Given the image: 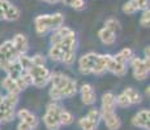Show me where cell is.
Instances as JSON below:
<instances>
[{
	"instance_id": "cell-1",
	"label": "cell",
	"mask_w": 150,
	"mask_h": 130,
	"mask_svg": "<svg viewBox=\"0 0 150 130\" xmlns=\"http://www.w3.org/2000/svg\"><path fill=\"white\" fill-rule=\"evenodd\" d=\"M76 44H77L76 34H74V31H72L64 39H62L60 42L51 46L50 51H48V56L54 61H63L64 64L71 65L74 61Z\"/></svg>"
},
{
	"instance_id": "cell-2",
	"label": "cell",
	"mask_w": 150,
	"mask_h": 130,
	"mask_svg": "<svg viewBox=\"0 0 150 130\" xmlns=\"http://www.w3.org/2000/svg\"><path fill=\"white\" fill-rule=\"evenodd\" d=\"M79 69L82 74H97L100 76L106 72V55L89 52L79 60Z\"/></svg>"
},
{
	"instance_id": "cell-3",
	"label": "cell",
	"mask_w": 150,
	"mask_h": 130,
	"mask_svg": "<svg viewBox=\"0 0 150 130\" xmlns=\"http://www.w3.org/2000/svg\"><path fill=\"white\" fill-rule=\"evenodd\" d=\"M52 86L56 90H59V92L62 94V98H72L76 95L77 92V83L76 81L71 79L68 76L63 73H51V78H50Z\"/></svg>"
},
{
	"instance_id": "cell-4",
	"label": "cell",
	"mask_w": 150,
	"mask_h": 130,
	"mask_svg": "<svg viewBox=\"0 0 150 130\" xmlns=\"http://www.w3.org/2000/svg\"><path fill=\"white\" fill-rule=\"evenodd\" d=\"M63 24H64V16L62 13L41 14V16L35 17V20H34L35 30L39 35L47 33L48 30H55V29L63 26Z\"/></svg>"
},
{
	"instance_id": "cell-5",
	"label": "cell",
	"mask_w": 150,
	"mask_h": 130,
	"mask_svg": "<svg viewBox=\"0 0 150 130\" xmlns=\"http://www.w3.org/2000/svg\"><path fill=\"white\" fill-rule=\"evenodd\" d=\"M62 107L57 103H50L47 105L46 113L43 116V122H45L46 128L48 130H59L62 124H60V112H62Z\"/></svg>"
},
{
	"instance_id": "cell-6",
	"label": "cell",
	"mask_w": 150,
	"mask_h": 130,
	"mask_svg": "<svg viewBox=\"0 0 150 130\" xmlns=\"http://www.w3.org/2000/svg\"><path fill=\"white\" fill-rule=\"evenodd\" d=\"M28 73L31 78V85L35 87H43L50 82L51 72L45 65H31Z\"/></svg>"
},
{
	"instance_id": "cell-7",
	"label": "cell",
	"mask_w": 150,
	"mask_h": 130,
	"mask_svg": "<svg viewBox=\"0 0 150 130\" xmlns=\"http://www.w3.org/2000/svg\"><path fill=\"white\" fill-rule=\"evenodd\" d=\"M131 66L133 69V76L138 81H144L145 78H148L149 76V68H150V63H149V57H132L129 60Z\"/></svg>"
},
{
	"instance_id": "cell-8",
	"label": "cell",
	"mask_w": 150,
	"mask_h": 130,
	"mask_svg": "<svg viewBox=\"0 0 150 130\" xmlns=\"http://www.w3.org/2000/svg\"><path fill=\"white\" fill-rule=\"evenodd\" d=\"M0 11L3 12L4 20H7V21H16L21 16L18 8L8 0H0Z\"/></svg>"
},
{
	"instance_id": "cell-9",
	"label": "cell",
	"mask_w": 150,
	"mask_h": 130,
	"mask_svg": "<svg viewBox=\"0 0 150 130\" xmlns=\"http://www.w3.org/2000/svg\"><path fill=\"white\" fill-rule=\"evenodd\" d=\"M106 70L114 73L115 76L122 77L127 73V64H122V63L116 61L111 55H106Z\"/></svg>"
},
{
	"instance_id": "cell-10",
	"label": "cell",
	"mask_w": 150,
	"mask_h": 130,
	"mask_svg": "<svg viewBox=\"0 0 150 130\" xmlns=\"http://www.w3.org/2000/svg\"><path fill=\"white\" fill-rule=\"evenodd\" d=\"M116 104H115V95L111 92H106L102 96V107H100V116L108 113H114Z\"/></svg>"
},
{
	"instance_id": "cell-11",
	"label": "cell",
	"mask_w": 150,
	"mask_h": 130,
	"mask_svg": "<svg viewBox=\"0 0 150 130\" xmlns=\"http://www.w3.org/2000/svg\"><path fill=\"white\" fill-rule=\"evenodd\" d=\"M0 55H3L9 63L16 61L17 57L20 56V53L16 51V48L13 47L12 40H7V42H4L0 46Z\"/></svg>"
},
{
	"instance_id": "cell-12",
	"label": "cell",
	"mask_w": 150,
	"mask_h": 130,
	"mask_svg": "<svg viewBox=\"0 0 150 130\" xmlns=\"http://www.w3.org/2000/svg\"><path fill=\"white\" fill-rule=\"evenodd\" d=\"M149 118H150V112L149 109H141L140 112H137L134 115V117L132 118V124L137 128L149 130Z\"/></svg>"
},
{
	"instance_id": "cell-13",
	"label": "cell",
	"mask_w": 150,
	"mask_h": 130,
	"mask_svg": "<svg viewBox=\"0 0 150 130\" xmlns=\"http://www.w3.org/2000/svg\"><path fill=\"white\" fill-rule=\"evenodd\" d=\"M80 92H81V99H82L83 104H86V105H91V104L96 103L97 95H96L94 89L91 87L90 85H82L81 89H80Z\"/></svg>"
},
{
	"instance_id": "cell-14",
	"label": "cell",
	"mask_w": 150,
	"mask_h": 130,
	"mask_svg": "<svg viewBox=\"0 0 150 130\" xmlns=\"http://www.w3.org/2000/svg\"><path fill=\"white\" fill-rule=\"evenodd\" d=\"M12 44H13V47L16 48V51L18 52L20 55L26 53V51L29 48L28 38L24 35V34H17V35L13 38V40H12Z\"/></svg>"
},
{
	"instance_id": "cell-15",
	"label": "cell",
	"mask_w": 150,
	"mask_h": 130,
	"mask_svg": "<svg viewBox=\"0 0 150 130\" xmlns=\"http://www.w3.org/2000/svg\"><path fill=\"white\" fill-rule=\"evenodd\" d=\"M17 116H18V118L22 121V122H25V124H28L29 126H31V129L37 128V125H38V118H37V116L34 113H31L30 111H28V109H20Z\"/></svg>"
},
{
	"instance_id": "cell-16",
	"label": "cell",
	"mask_w": 150,
	"mask_h": 130,
	"mask_svg": "<svg viewBox=\"0 0 150 130\" xmlns=\"http://www.w3.org/2000/svg\"><path fill=\"white\" fill-rule=\"evenodd\" d=\"M103 121H105L106 126H107L108 130H117L122 125V121H120L119 116L116 113H108V115H103L102 116Z\"/></svg>"
},
{
	"instance_id": "cell-17",
	"label": "cell",
	"mask_w": 150,
	"mask_h": 130,
	"mask_svg": "<svg viewBox=\"0 0 150 130\" xmlns=\"http://www.w3.org/2000/svg\"><path fill=\"white\" fill-rule=\"evenodd\" d=\"M98 37H99L100 42L103 43V44H114L115 40H116V33H114V31H111L110 29L107 27H102L99 31H98Z\"/></svg>"
},
{
	"instance_id": "cell-18",
	"label": "cell",
	"mask_w": 150,
	"mask_h": 130,
	"mask_svg": "<svg viewBox=\"0 0 150 130\" xmlns=\"http://www.w3.org/2000/svg\"><path fill=\"white\" fill-rule=\"evenodd\" d=\"M72 31H73V30H72V29H69V27H67V26H60V27L55 29L54 33L51 34V43L55 44V43L60 42V40L64 39L68 34H71Z\"/></svg>"
},
{
	"instance_id": "cell-19",
	"label": "cell",
	"mask_w": 150,
	"mask_h": 130,
	"mask_svg": "<svg viewBox=\"0 0 150 130\" xmlns=\"http://www.w3.org/2000/svg\"><path fill=\"white\" fill-rule=\"evenodd\" d=\"M1 87L4 89V90H7L8 94H13V95H18L20 91H21L18 89V86H17L16 81L12 79V78L8 76L1 81Z\"/></svg>"
},
{
	"instance_id": "cell-20",
	"label": "cell",
	"mask_w": 150,
	"mask_h": 130,
	"mask_svg": "<svg viewBox=\"0 0 150 130\" xmlns=\"http://www.w3.org/2000/svg\"><path fill=\"white\" fill-rule=\"evenodd\" d=\"M132 57H133V51H132L131 48H123L122 51L117 52V53L115 55L114 59L116 60V61L122 63V64H127Z\"/></svg>"
},
{
	"instance_id": "cell-21",
	"label": "cell",
	"mask_w": 150,
	"mask_h": 130,
	"mask_svg": "<svg viewBox=\"0 0 150 130\" xmlns=\"http://www.w3.org/2000/svg\"><path fill=\"white\" fill-rule=\"evenodd\" d=\"M124 94L127 95V98L129 99L131 104H138V103H141V100H142V96H141L140 92L137 90H134V89H132V87L125 89V90H124Z\"/></svg>"
},
{
	"instance_id": "cell-22",
	"label": "cell",
	"mask_w": 150,
	"mask_h": 130,
	"mask_svg": "<svg viewBox=\"0 0 150 130\" xmlns=\"http://www.w3.org/2000/svg\"><path fill=\"white\" fill-rule=\"evenodd\" d=\"M79 125L82 130H97L98 125L94 124L93 121H90L88 117H82L79 120Z\"/></svg>"
},
{
	"instance_id": "cell-23",
	"label": "cell",
	"mask_w": 150,
	"mask_h": 130,
	"mask_svg": "<svg viewBox=\"0 0 150 130\" xmlns=\"http://www.w3.org/2000/svg\"><path fill=\"white\" fill-rule=\"evenodd\" d=\"M17 63H18L20 65H21V68L24 69L25 72H28L29 69H30V66L33 65V63H31V57L26 56V55H20L18 57H17Z\"/></svg>"
},
{
	"instance_id": "cell-24",
	"label": "cell",
	"mask_w": 150,
	"mask_h": 130,
	"mask_svg": "<svg viewBox=\"0 0 150 130\" xmlns=\"http://www.w3.org/2000/svg\"><path fill=\"white\" fill-rule=\"evenodd\" d=\"M115 104H116L117 107H120V108H127V107L132 105L129 99L127 98V95L124 94V92H122V94L117 95V96H115Z\"/></svg>"
},
{
	"instance_id": "cell-25",
	"label": "cell",
	"mask_w": 150,
	"mask_h": 130,
	"mask_svg": "<svg viewBox=\"0 0 150 130\" xmlns=\"http://www.w3.org/2000/svg\"><path fill=\"white\" fill-rule=\"evenodd\" d=\"M138 11V7L136 4V0H129L123 5V12L125 14H133Z\"/></svg>"
},
{
	"instance_id": "cell-26",
	"label": "cell",
	"mask_w": 150,
	"mask_h": 130,
	"mask_svg": "<svg viewBox=\"0 0 150 130\" xmlns=\"http://www.w3.org/2000/svg\"><path fill=\"white\" fill-rule=\"evenodd\" d=\"M72 122H73L72 113H69L65 109H62V112H60V124L62 125H71Z\"/></svg>"
},
{
	"instance_id": "cell-27",
	"label": "cell",
	"mask_w": 150,
	"mask_h": 130,
	"mask_svg": "<svg viewBox=\"0 0 150 130\" xmlns=\"http://www.w3.org/2000/svg\"><path fill=\"white\" fill-rule=\"evenodd\" d=\"M105 27H107L111 31L116 33V31L120 30V24H119V21H117L116 18H108V20H106L105 21Z\"/></svg>"
},
{
	"instance_id": "cell-28",
	"label": "cell",
	"mask_w": 150,
	"mask_h": 130,
	"mask_svg": "<svg viewBox=\"0 0 150 130\" xmlns=\"http://www.w3.org/2000/svg\"><path fill=\"white\" fill-rule=\"evenodd\" d=\"M63 1L76 11H81L85 8V0H63Z\"/></svg>"
},
{
	"instance_id": "cell-29",
	"label": "cell",
	"mask_w": 150,
	"mask_h": 130,
	"mask_svg": "<svg viewBox=\"0 0 150 130\" xmlns=\"http://www.w3.org/2000/svg\"><path fill=\"white\" fill-rule=\"evenodd\" d=\"M85 117H88L89 120L93 121V122L97 124V125H98V122H99V120L102 118V116H100V111H99V109H96V108L90 109V111L88 112V115H86Z\"/></svg>"
},
{
	"instance_id": "cell-30",
	"label": "cell",
	"mask_w": 150,
	"mask_h": 130,
	"mask_svg": "<svg viewBox=\"0 0 150 130\" xmlns=\"http://www.w3.org/2000/svg\"><path fill=\"white\" fill-rule=\"evenodd\" d=\"M149 24H150V11L148 8V9H145L142 12V16H141V18H140V25L142 26V27H148Z\"/></svg>"
},
{
	"instance_id": "cell-31",
	"label": "cell",
	"mask_w": 150,
	"mask_h": 130,
	"mask_svg": "<svg viewBox=\"0 0 150 130\" xmlns=\"http://www.w3.org/2000/svg\"><path fill=\"white\" fill-rule=\"evenodd\" d=\"M31 63L33 65H45V57L42 55H35L31 57Z\"/></svg>"
},
{
	"instance_id": "cell-32",
	"label": "cell",
	"mask_w": 150,
	"mask_h": 130,
	"mask_svg": "<svg viewBox=\"0 0 150 130\" xmlns=\"http://www.w3.org/2000/svg\"><path fill=\"white\" fill-rule=\"evenodd\" d=\"M136 4L138 7V11H145L149 8V0H136Z\"/></svg>"
},
{
	"instance_id": "cell-33",
	"label": "cell",
	"mask_w": 150,
	"mask_h": 130,
	"mask_svg": "<svg viewBox=\"0 0 150 130\" xmlns=\"http://www.w3.org/2000/svg\"><path fill=\"white\" fill-rule=\"evenodd\" d=\"M17 130H33V129H31V126H29L28 124H25V122H22V121H20Z\"/></svg>"
},
{
	"instance_id": "cell-34",
	"label": "cell",
	"mask_w": 150,
	"mask_h": 130,
	"mask_svg": "<svg viewBox=\"0 0 150 130\" xmlns=\"http://www.w3.org/2000/svg\"><path fill=\"white\" fill-rule=\"evenodd\" d=\"M46 3H50V4H54V3H59V1H63V0H43Z\"/></svg>"
},
{
	"instance_id": "cell-35",
	"label": "cell",
	"mask_w": 150,
	"mask_h": 130,
	"mask_svg": "<svg viewBox=\"0 0 150 130\" xmlns=\"http://www.w3.org/2000/svg\"><path fill=\"white\" fill-rule=\"evenodd\" d=\"M0 20H4V16H3V12L0 11Z\"/></svg>"
},
{
	"instance_id": "cell-36",
	"label": "cell",
	"mask_w": 150,
	"mask_h": 130,
	"mask_svg": "<svg viewBox=\"0 0 150 130\" xmlns=\"http://www.w3.org/2000/svg\"><path fill=\"white\" fill-rule=\"evenodd\" d=\"M1 98H3V96H1V95H0V102H1Z\"/></svg>"
}]
</instances>
